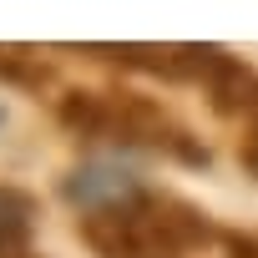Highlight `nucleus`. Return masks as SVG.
<instances>
[{
    "label": "nucleus",
    "mask_w": 258,
    "mask_h": 258,
    "mask_svg": "<svg viewBox=\"0 0 258 258\" xmlns=\"http://www.w3.org/2000/svg\"><path fill=\"white\" fill-rule=\"evenodd\" d=\"M223 253H228V258H258V233L223 228Z\"/></svg>",
    "instance_id": "obj_8"
},
{
    "label": "nucleus",
    "mask_w": 258,
    "mask_h": 258,
    "mask_svg": "<svg viewBox=\"0 0 258 258\" xmlns=\"http://www.w3.org/2000/svg\"><path fill=\"white\" fill-rule=\"evenodd\" d=\"M6 116H11V111H6V101H0V126H6Z\"/></svg>",
    "instance_id": "obj_10"
},
{
    "label": "nucleus",
    "mask_w": 258,
    "mask_h": 258,
    "mask_svg": "<svg viewBox=\"0 0 258 258\" xmlns=\"http://www.w3.org/2000/svg\"><path fill=\"white\" fill-rule=\"evenodd\" d=\"M0 81L41 96L46 86H56V66H51L41 51H26V46H0Z\"/></svg>",
    "instance_id": "obj_7"
},
{
    "label": "nucleus",
    "mask_w": 258,
    "mask_h": 258,
    "mask_svg": "<svg viewBox=\"0 0 258 258\" xmlns=\"http://www.w3.org/2000/svg\"><path fill=\"white\" fill-rule=\"evenodd\" d=\"M11 258H41V253H11Z\"/></svg>",
    "instance_id": "obj_11"
},
{
    "label": "nucleus",
    "mask_w": 258,
    "mask_h": 258,
    "mask_svg": "<svg viewBox=\"0 0 258 258\" xmlns=\"http://www.w3.org/2000/svg\"><path fill=\"white\" fill-rule=\"evenodd\" d=\"M238 162H243V167L258 177V121L248 126V137H243V147H238Z\"/></svg>",
    "instance_id": "obj_9"
},
{
    "label": "nucleus",
    "mask_w": 258,
    "mask_h": 258,
    "mask_svg": "<svg viewBox=\"0 0 258 258\" xmlns=\"http://www.w3.org/2000/svg\"><path fill=\"white\" fill-rule=\"evenodd\" d=\"M147 182L132 172V167H121V162H111V157H91V162H76V167H66L61 172V203L76 213V218H91V213H106V208H116V203H126V198H137Z\"/></svg>",
    "instance_id": "obj_4"
},
{
    "label": "nucleus",
    "mask_w": 258,
    "mask_h": 258,
    "mask_svg": "<svg viewBox=\"0 0 258 258\" xmlns=\"http://www.w3.org/2000/svg\"><path fill=\"white\" fill-rule=\"evenodd\" d=\"M56 121L76 142H111L126 152H152L167 157L177 167H208L213 152L192 126L167 111L157 96L142 91H91V86H71L56 96Z\"/></svg>",
    "instance_id": "obj_1"
},
{
    "label": "nucleus",
    "mask_w": 258,
    "mask_h": 258,
    "mask_svg": "<svg viewBox=\"0 0 258 258\" xmlns=\"http://www.w3.org/2000/svg\"><path fill=\"white\" fill-rule=\"evenodd\" d=\"M76 233L96 258H198L223 248V228L198 203L162 187H142L106 213L76 218Z\"/></svg>",
    "instance_id": "obj_2"
},
{
    "label": "nucleus",
    "mask_w": 258,
    "mask_h": 258,
    "mask_svg": "<svg viewBox=\"0 0 258 258\" xmlns=\"http://www.w3.org/2000/svg\"><path fill=\"white\" fill-rule=\"evenodd\" d=\"M96 61H111L121 71H137V76H157L172 86H203L223 71V61L233 51L223 46H198V41H177V46H157V41H111V46H81Z\"/></svg>",
    "instance_id": "obj_3"
},
{
    "label": "nucleus",
    "mask_w": 258,
    "mask_h": 258,
    "mask_svg": "<svg viewBox=\"0 0 258 258\" xmlns=\"http://www.w3.org/2000/svg\"><path fill=\"white\" fill-rule=\"evenodd\" d=\"M36 198L16 182H0V258L21 253V243L36 233Z\"/></svg>",
    "instance_id": "obj_6"
},
{
    "label": "nucleus",
    "mask_w": 258,
    "mask_h": 258,
    "mask_svg": "<svg viewBox=\"0 0 258 258\" xmlns=\"http://www.w3.org/2000/svg\"><path fill=\"white\" fill-rule=\"evenodd\" d=\"M208 106L223 121H258V66H248L243 56H228L223 71L208 81Z\"/></svg>",
    "instance_id": "obj_5"
}]
</instances>
